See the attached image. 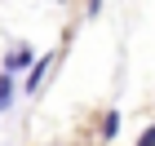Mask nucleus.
<instances>
[{
    "instance_id": "nucleus-4",
    "label": "nucleus",
    "mask_w": 155,
    "mask_h": 146,
    "mask_svg": "<svg viewBox=\"0 0 155 146\" xmlns=\"http://www.w3.org/2000/svg\"><path fill=\"white\" fill-rule=\"evenodd\" d=\"M115 133H120V111H107V115H102V137L111 142Z\"/></svg>"
},
{
    "instance_id": "nucleus-1",
    "label": "nucleus",
    "mask_w": 155,
    "mask_h": 146,
    "mask_svg": "<svg viewBox=\"0 0 155 146\" xmlns=\"http://www.w3.org/2000/svg\"><path fill=\"white\" fill-rule=\"evenodd\" d=\"M53 71V49H49V53H40L36 62H31V67H27V93H40V84H45V75Z\"/></svg>"
},
{
    "instance_id": "nucleus-3",
    "label": "nucleus",
    "mask_w": 155,
    "mask_h": 146,
    "mask_svg": "<svg viewBox=\"0 0 155 146\" xmlns=\"http://www.w3.org/2000/svg\"><path fill=\"white\" fill-rule=\"evenodd\" d=\"M13 106V75L0 71V111H9Z\"/></svg>"
},
{
    "instance_id": "nucleus-2",
    "label": "nucleus",
    "mask_w": 155,
    "mask_h": 146,
    "mask_svg": "<svg viewBox=\"0 0 155 146\" xmlns=\"http://www.w3.org/2000/svg\"><path fill=\"white\" fill-rule=\"evenodd\" d=\"M36 62V53H31V44H13L9 53H5V75H18V71H27Z\"/></svg>"
},
{
    "instance_id": "nucleus-5",
    "label": "nucleus",
    "mask_w": 155,
    "mask_h": 146,
    "mask_svg": "<svg viewBox=\"0 0 155 146\" xmlns=\"http://www.w3.org/2000/svg\"><path fill=\"white\" fill-rule=\"evenodd\" d=\"M155 142V128H142V137H137V146H151Z\"/></svg>"
},
{
    "instance_id": "nucleus-6",
    "label": "nucleus",
    "mask_w": 155,
    "mask_h": 146,
    "mask_svg": "<svg viewBox=\"0 0 155 146\" xmlns=\"http://www.w3.org/2000/svg\"><path fill=\"white\" fill-rule=\"evenodd\" d=\"M102 13V0H89V18H97Z\"/></svg>"
}]
</instances>
